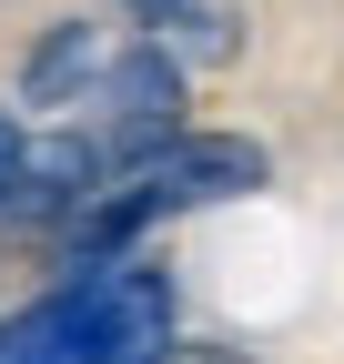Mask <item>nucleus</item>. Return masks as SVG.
I'll list each match as a JSON object with an SVG mask.
<instances>
[{
	"label": "nucleus",
	"instance_id": "obj_1",
	"mask_svg": "<svg viewBox=\"0 0 344 364\" xmlns=\"http://www.w3.org/2000/svg\"><path fill=\"white\" fill-rule=\"evenodd\" d=\"M112 102H122V132H132V142H152V132H172V71H162L152 51H142V61H122Z\"/></svg>",
	"mask_w": 344,
	"mask_h": 364
},
{
	"label": "nucleus",
	"instance_id": "obj_2",
	"mask_svg": "<svg viewBox=\"0 0 344 364\" xmlns=\"http://www.w3.org/2000/svg\"><path fill=\"white\" fill-rule=\"evenodd\" d=\"M81 61H92V51H81V31L41 41V61H31V91H41V102H51V91H71V81H81Z\"/></svg>",
	"mask_w": 344,
	"mask_h": 364
},
{
	"label": "nucleus",
	"instance_id": "obj_3",
	"mask_svg": "<svg viewBox=\"0 0 344 364\" xmlns=\"http://www.w3.org/2000/svg\"><path fill=\"white\" fill-rule=\"evenodd\" d=\"M132 11H142V21H162V11H172V0H132Z\"/></svg>",
	"mask_w": 344,
	"mask_h": 364
}]
</instances>
